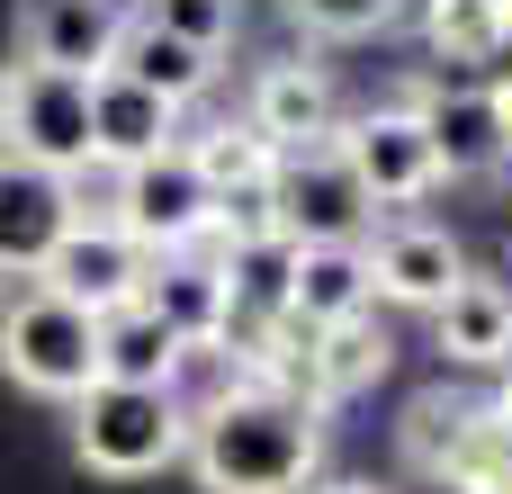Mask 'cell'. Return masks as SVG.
Listing matches in <instances>:
<instances>
[{"mask_svg":"<svg viewBox=\"0 0 512 494\" xmlns=\"http://www.w3.org/2000/svg\"><path fill=\"white\" fill-rule=\"evenodd\" d=\"M144 279H153V261H144L117 225H99V216H81V225L45 252V270H36V288H54L63 306H81L90 324H99V315H126V306L144 297Z\"/></svg>","mask_w":512,"mask_h":494,"instance_id":"cell-9","label":"cell"},{"mask_svg":"<svg viewBox=\"0 0 512 494\" xmlns=\"http://www.w3.org/2000/svg\"><path fill=\"white\" fill-rule=\"evenodd\" d=\"M504 441H512V432L486 414V396H468V414H459V432H450L432 486H441V494H495V477H504Z\"/></svg>","mask_w":512,"mask_h":494,"instance_id":"cell-23","label":"cell"},{"mask_svg":"<svg viewBox=\"0 0 512 494\" xmlns=\"http://www.w3.org/2000/svg\"><path fill=\"white\" fill-rule=\"evenodd\" d=\"M360 261H369V297L414 306V315H432V306L468 279L459 234H450V225H423V216H387V225L360 243Z\"/></svg>","mask_w":512,"mask_h":494,"instance_id":"cell-11","label":"cell"},{"mask_svg":"<svg viewBox=\"0 0 512 494\" xmlns=\"http://www.w3.org/2000/svg\"><path fill=\"white\" fill-rule=\"evenodd\" d=\"M189 477L207 494H306L324 468V414L306 396L279 387H216L207 405H189Z\"/></svg>","mask_w":512,"mask_h":494,"instance_id":"cell-1","label":"cell"},{"mask_svg":"<svg viewBox=\"0 0 512 494\" xmlns=\"http://www.w3.org/2000/svg\"><path fill=\"white\" fill-rule=\"evenodd\" d=\"M432 342H441L450 369H486V378H495V369L512 360V288L468 270V279L432 306Z\"/></svg>","mask_w":512,"mask_h":494,"instance_id":"cell-17","label":"cell"},{"mask_svg":"<svg viewBox=\"0 0 512 494\" xmlns=\"http://www.w3.org/2000/svg\"><path fill=\"white\" fill-rule=\"evenodd\" d=\"M135 18H153L162 36H180V45H198V54H225L234 27H243V0H144Z\"/></svg>","mask_w":512,"mask_h":494,"instance_id":"cell-24","label":"cell"},{"mask_svg":"<svg viewBox=\"0 0 512 494\" xmlns=\"http://www.w3.org/2000/svg\"><path fill=\"white\" fill-rule=\"evenodd\" d=\"M180 135H189V108H171V99H153L117 72L90 81V171L117 180L135 162H162V153H180Z\"/></svg>","mask_w":512,"mask_h":494,"instance_id":"cell-14","label":"cell"},{"mask_svg":"<svg viewBox=\"0 0 512 494\" xmlns=\"http://www.w3.org/2000/svg\"><path fill=\"white\" fill-rule=\"evenodd\" d=\"M378 297H369V261H360V243H297L288 252V324H306V333H324V324H351V315H369Z\"/></svg>","mask_w":512,"mask_h":494,"instance_id":"cell-16","label":"cell"},{"mask_svg":"<svg viewBox=\"0 0 512 494\" xmlns=\"http://www.w3.org/2000/svg\"><path fill=\"white\" fill-rule=\"evenodd\" d=\"M126 36V0H18V72L99 81Z\"/></svg>","mask_w":512,"mask_h":494,"instance_id":"cell-12","label":"cell"},{"mask_svg":"<svg viewBox=\"0 0 512 494\" xmlns=\"http://www.w3.org/2000/svg\"><path fill=\"white\" fill-rule=\"evenodd\" d=\"M135 306H144L180 351H216V342L234 333V288H225L216 252H171V261H153V279H144Z\"/></svg>","mask_w":512,"mask_h":494,"instance_id":"cell-15","label":"cell"},{"mask_svg":"<svg viewBox=\"0 0 512 494\" xmlns=\"http://www.w3.org/2000/svg\"><path fill=\"white\" fill-rule=\"evenodd\" d=\"M333 494H378V486H333Z\"/></svg>","mask_w":512,"mask_h":494,"instance_id":"cell-30","label":"cell"},{"mask_svg":"<svg viewBox=\"0 0 512 494\" xmlns=\"http://www.w3.org/2000/svg\"><path fill=\"white\" fill-rule=\"evenodd\" d=\"M9 99H18V63H0V135H9Z\"/></svg>","mask_w":512,"mask_h":494,"instance_id":"cell-27","label":"cell"},{"mask_svg":"<svg viewBox=\"0 0 512 494\" xmlns=\"http://www.w3.org/2000/svg\"><path fill=\"white\" fill-rule=\"evenodd\" d=\"M333 153L351 162V180L369 189V207H423L441 189V162H432V135H423V108L414 99L351 108L333 126Z\"/></svg>","mask_w":512,"mask_h":494,"instance_id":"cell-5","label":"cell"},{"mask_svg":"<svg viewBox=\"0 0 512 494\" xmlns=\"http://www.w3.org/2000/svg\"><path fill=\"white\" fill-rule=\"evenodd\" d=\"M189 450V405L162 387H81L72 396V459L90 477H162Z\"/></svg>","mask_w":512,"mask_h":494,"instance_id":"cell-2","label":"cell"},{"mask_svg":"<svg viewBox=\"0 0 512 494\" xmlns=\"http://www.w3.org/2000/svg\"><path fill=\"white\" fill-rule=\"evenodd\" d=\"M495 99H504V126H512V72H504V81H495Z\"/></svg>","mask_w":512,"mask_h":494,"instance_id":"cell-28","label":"cell"},{"mask_svg":"<svg viewBox=\"0 0 512 494\" xmlns=\"http://www.w3.org/2000/svg\"><path fill=\"white\" fill-rule=\"evenodd\" d=\"M495 494H512V441H504V477H495Z\"/></svg>","mask_w":512,"mask_h":494,"instance_id":"cell-29","label":"cell"},{"mask_svg":"<svg viewBox=\"0 0 512 494\" xmlns=\"http://www.w3.org/2000/svg\"><path fill=\"white\" fill-rule=\"evenodd\" d=\"M270 207H279V234L288 243H369L378 234V207H369V189L351 180V162L333 144L288 153L279 180H270Z\"/></svg>","mask_w":512,"mask_h":494,"instance_id":"cell-6","label":"cell"},{"mask_svg":"<svg viewBox=\"0 0 512 494\" xmlns=\"http://www.w3.org/2000/svg\"><path fill=\"white\" fill-rule=\"evenodd\" d=\"M90 387H162V396H180V369H189V351L144 315V306H126V315H99V342H90Z\"/></svg>","mask_w":512,"mask_h":494,"instance_id":"cell-20","label":"cell"},{"mask_svg":"<svg viewBox=\"0 0 512 494\" xmlns=\"http://www.w3.org/2000/svg\"><path fill=\"white\" fill-rule=\"evenodd\" d=\"M180 153H189V171L216 189V198H234V189H270L279 180V153L243 126V117H225V126H198V135H180Z\"/></svg>","mask_w":512,"mask_h":494,"instance_id":"cell-21","label":"cell"},{"mask_svg":"<svg viewBox=\"0 0 512 494\" xmlns=\"http://www.w3.org/2000/svg\"><path fill=\"white\" fill-rule=\"evenodd\" d=\"M144 261H171V252H207L216 243V189L189 171V153H162V162H135L108 180V216Z\"/></svg>","mask_w":512,"mask_h":494,"instance_id":"cell-4","label":"cell"},{"mask_svg":"<svg viewBox=\"0 0 512 494\" xmlns=\"http://www.w3.org/2000/svg\"><path fill=\"white\" fill-rule=\"evenodd\" d=\"M81 216H90V207H81L72 180H54V171L0 153V279H36L45 252H54Z\"/></svg>","mask_w":512,"mask_h":494,"instance_id":"cell-13","label":"cell"},{"mask_svg":"<svg viewBox=\"0 0 512 494\" xmlns=\"http://www.w3.org/2000/svg\"><path fill=\"white\" fill-rule=\"evenodd\" d=\"M108 72L117 81H135V90H153V99H171V108H198L207 90H216V54H198V45H180V36H162L153 18H126V36H117V54H108Z\"/></svg>","mask_w":512,"mask_h":494,"instance_id":"cell-19","label":"cell"},{"mask_svg":"<svg viewBox=\"0 0 512 494\" xmlns=\"http://www.w3.org/2000/svg\"><path fill=\"white\" fill-rule=\"evenodd\" d=\"M0 153L9 162H36L54 180H81L90 171V81H72V72H18Z\"/></svg>","mask_w":512,"mask_h":494,"instance_id":"cell-8","label":"cell"},{"mask_svg":"<svg viewBox=\"0 0 512 494\" xmlns=\"http://www.w3.org/2000/svg\"><path fill=\"white\" fill-rule=\"evenodd\" d=\"M9 288H18V279H0V306H9Z\"/></svg>","mask_w":512,"mask_h":494,"instance_id":"cell-31","label":"cell"},{"mask_svg":"<svg viewBox=\"0 0 512 494\" xmlns=\"http://www.w3.org/2000/svg\"><path fill=\"white\" fill-rule=\"evenodd\" d=\"M405 99L423 108L441 180H495V171H512V126H504L495 81H459V90L450 81H405Z\"/></svg>","mask_w":512,"mask_h":494,"instance_id":"cell-7","label":"cell"},{"mask_svg":"<svg viewBox=\"0 0 512 494\" xmlns=\"http://www.w3.org/2000/svg\"><path fill=\"white\" fill-rule=\"evenodd\" d=\"M387 369H396V342H387L378 315L324 324V333L306 342V405H315V414H324V405H351V396H369Z\"/></svg>","mask_w":512,"mask_h":494,"instance_id":"cell-18","label":"cell"},{"mask_svg":"<svg viewBox=\"0 0 512 494\" xmlns=\"http://www.w3.org/2000/svg\"><path fill=\"white\" fill-rule=\"evenodd\" d=\"M288 18L324 45H360V36H387L405 18V0H288Z\"/></svg>","mask_w":512,"mask_h":494,"instance_id":"cell-25","label":"cell"},{"mask_svg":"<svg viewBox=\"0 0 512 494\" xmlns=\"http://www.w3.org/2000/svg\"><path fill=\"white\" fill-rule=\"evenodd\" d=\"M423 45L441 63H495L512 45V0H423Z\"/></svg>","mask_w":512,"mask_h":494,"instance_id":"cell-22","label":"cell"},{"mask_svg":"<svg viewBox=\"0 0 512 494\" xmlns=\"http://www.w3.org/2000/svg\"><path fill=\"white\" fill-rule=\"evenodd\" d=\"M90 342H99V324H90L81 306H63L54 288H36V279L9 288V306H0V378H18L27 396L72 405V396L99 378V369H90Z\"/></svg>","mask_w":512,"mask_h":494,"instance_id":"cell-3","label":"cell"},{"mask_svg":"<svg viewBox=\"0 0 512 494\" xmlns=\"http://www.w3.org/2000/svg\"><path fill=\"white\" fill-rule=\"evenodd\" d=\"M486 414H495V423H504V432H512V360H504V369H495V387H486Z\"/></svg>","mask_w":512,"mask_h":494,"instance_id":"cell-26","label":"cell"},{"mask_svg":"<svg viewBox=\"0 0 512 494\" xmlns=\"http://www.w3.org/2000/svg\"><path fill=\"white\" fill-rule=\"evenodd\" d=\"M243 126H252L279 162H288V153H315V144H333V126H342V90H333L324 63L279 54V63L252 72V90H243Z\"/></svg>","mask_w":512,"mask_h":494,"instance_id":"cell-10","label":"cell"}]
</instances>
